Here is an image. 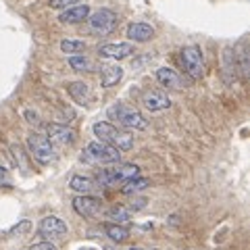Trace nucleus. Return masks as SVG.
<instances>
[{"instance_id": "obj_1", "label": "nucleus", "mask_w": 250, "mask_h": 250, "mask_svg": "<svg viewBox=\"0 0 250 250\" xmlns=\"http://www.w3.org/2000/svg\"><path fill=\"white\" fill-rule=\"evenodd\" d=\"M94 136L98 138V142H104V144H108V146H113V148H117L119 152L131 150V148H134V136H131L129 131L117 129L115 125L106 123V121L94 123Z\"/></svg>"}, {"instance_id": "obj_2", "label": "nucleus", "mask_w": 250, "mask_h": 250, "mask_svg": "<svg viewBox=\"0 0 250 250\" xmlns=\"http://www.w3.org/2000/svg\"><path fill=\"white\" fill-rule=\"evenodd\" d=\"M80 161L85 165H108V163H121V152L104 142H92L83 148Z\"/></svg>"}, {"instance_id": "obj_3", "label": "nucleus", "mask_w": 250, "mask_h": 250, "mask_svg": "<svg viewBox=\"0 0 250 250\" xmlns=\"http://www.w3.org/2000/svg\"><path fill=\"white\" fill-rule=\"evenodd\" d=\"M138 173H140L138 165H117V167H111V169L98 171V184L106 186V188H113L117 184H125V182H129V179L138 177Z\"/></svg>"}, {"instance_id": "obj_4", "label": "nucleus", "mask_w": 250, "mask_h": 250, "mask_svg": "<svg viewBox=\"0 0 250 250\" xmlns=\"http://www.w3.org/2000/svg\"><path fill=\"white\" fill-rule=\"evenodd\" d=\"M108 115L127 129H146L148 127V121L142 117V113H138L136 108H131L127 104H113L108 108Z\"/></svg>"}, {"instance_id": "obj_5", "label": "nucleus", "mask_w": 250, "mask_h": 250, "mask_svg": "<svg viewBox=\"0 0 250 250\" xmlns=\"http://www.w3.org/2000/svg\"><path fill=\"white\" fill-rule=\"evenodd\" d=\"M117 23H119V17H117V13L111 9H98L96 13L90 15V31L94 36L113 34Z\"/></svg>"}, {"instance_id": "obj_6", "label": "nucleus", "mask_w": 250, "mask_h": 250, "mask_svg": "<svg viewBox=\"0 0 250 250\" xmlns=\"http://www.w3.org/2000/svg\"><path fill=\"white\" fill-rule=\"evenodd\" d=\"M27 148H29V152L34 154V159L40 161V163H54L57 161V148L48 142L46 136L31 134L27 138Z\"/></svg>"}, {"instance_id": "obj_7", "label": "nucleus", "mask_w": 250, "mask_h": 250, "mask_svg": "<svg viewBox=\"0 0 250 250\" xmlns=\"http://www.w3.org/2000/svg\"><path fill=\"white\" fill-rule=\"evenodd\" d=\"M67 223L59 217H44L40 225H38V233L46 240V242H57L67 236Z\"/></svg>"}, {"instance_id": "obj_8", "label": "nucleus", "mask_w": 250, "mask_h": 250, "mask_svg": "<svg viewBox=\"0 0 250 250\" xmlns=\"http://www.w3.org/2000/svg\"><path fill=\"white\" fill-rule=\"evenodd\" d=\"M182 65L184 71L192 77V80H198L202 77V50L200 46H186L182 50Z\"/></svg>"}, {"instance_id": "obj_9", "label": "nucleus", "mask_w": 250, "mask_h": 250, "mask_svg": "<svg viewBox=\"0 0 250 250\" xmlns=\"http://www.w3.org/2000/svg\"><path fill=\"white\" fill-rule=\"evenodd\" d=\"M46 138L54 148H61V146H69L75 142V134L69 125H61V123H50L48 125V131H46Z\"/></svg>"}, {"instance_id": "obj_10", "label": "nucleus", "mask_w": 250, "mask_h": 250, "mask_svg": "<svg viewBox=\"0 0 250 250\" xmlns=\"http://www.w3.org/2000/svg\"><path fill=\"white\" fill-rule=\"evenodd\" d=\"M142 104H144L146 111L159 113V111H165V108L171 106V98L161 90H150L142 96Z\"/></svg>"}, {"instance_id": "obj_11", "label": "nucleus", "mask_w": 250, "mask_h": 250, "mask_svg": "<svg viewBox=\"0 0 250 250\" xmlns=\"http://www.w3.org/2000/svg\"><path fill=\"white\" fill-rule=\"evenodd\" d=\"M73 210H75L77 215L85 217V219L96 217L100 213V200L88 196V194H82V196H75L73 198Z\"/></svg>"}, {"instance_id": "obj_12", "label": "nucleus", "mask_w": 250, "mask_h": 250, "mask_svg": "<svg viewBox=\"0 0 250 250\" xmlns=\"http://www.w3.org/2000/svg\"><path fill=\"white\" fill-rule=\"evenodd\" d=\"M156 80H159L169 90H184L188 85V82L184 80V75H179L175 69H169V67L156 69Z\"/></svg>"}, {"instance_id": "obj_13", "label": "nucleus", "mask_w": 250, "mask_h": 250, "mask_svg": "<svg viewBox=\"0 0 250 250\" xmlns=\"http://www.w3.org/2000/svg\"><path fill=\"white\" fill-rule=\"evenodd\" d=\"M134 52V46L127 44V42H113V44H104L98 48V54L104 59H115V61H121V59H127L129 54Z\"/></svg>"}, {"instance_id": "obj_14", "label": "nucleus", "mask_w": 250, "mask_h": 250, "mask_svg": "<svg viewBox=\"0 0 250 250\" xmlns=\"http://www.w3.org/2000/svg\"><path fill=\"white\" fill-rule=\"evenodd\" d=\"M90 6H69V9H65V13L59 15V21L61 23H67V25H73V23H82L90 17Z\"/></svg>"}, {"instance_id": "obj_15", "label": "nucleus", "mask_w": 250, "mask_h": 250, "mask_svg": "<svg viewBox=\"0 0 250 250\" xmlns=\"http://www.w3.org/2000/svg\"><path fill=\"white\" fill-rule=\"evenodd\" d=\"M127 38L134 42H148L154 38V27L150 25V23H131V25L127 27Z\"/></svg>"}, {"instance_id": "obj_16", "label": "nucleus", "mask_w": 250, "mask_h": 250, "mask_svg": "<svg viewBox=\"0 0 250 250\" xmlns=\"http://www.w3.org/2000/svg\"><path fill=\"white\" fill-rule=\"evenodd\" d=\"M123 77V69L119 65H103L100 67V83L104 85V88H113L121 82Z\"/></svg>"}, {"instance_id": "obj_17", "label": "nucleus", "mask_w": 250, "mask_h": 250, "mask_svg": "<svg viewBox=\"0 0 250 250\" xmlns=\"http://www.w3.org/2000/svg\"><path fill=\"white\" fill-rule=\"evenodd\" d=\"M69 188L75 190V192H80V194H88V192L94 190V182L85 175H73L71 182H69Z\"/></svg>"}, {"instance_id": "obj_18", "label": "nucleus", "mask_w": 250, "mask_h": 250, "mask_svg": "<svg viewBox=\"0 0 250 250\" xmlns=\"http://www.w3.org/2000/svg\"><path fill=\"white\" fill-rule=\"evenodd\" d=\"M104 231L113 242H117V244H119V242H125L129 238V229L123 228V225H119V223H108L104 228Z\"/></svg>"}, {"instance_id": "obj_19", "label": "nucleus", "mask_w": 250, "mask_h": 250, "mask_svg": "<svg viewBox=\"0 0 250 250\" xmlns=\"http://www.w3.org/2000/svg\"><path fill=\"white\" fill-rule=\"evenodd\" d=\"M69 67H71L73 71H77V73H92L94 71L92 61L85 59V57H71L69 59Z\"/></svg>"}, {"instance_id": "obj_20", "label": "nucleus", "mask_w": 250, "mask_h": 250, "mask_svg": "<svg viewBox=\"0 0 250 250\" xmlns=\"http://www.w3.org/2000/svg\"><path fill=\"white\" fill-rule=\"evenodd\" d=\"M88 85H85L83 82H73L69 83V94L73 96V100H77V103H85L88 100Z\"/></svg>"}, {"instance_id": "obj_21", "label": "nucleus", "mask_w": 250, "mask_h": 250, "mask_svg": "<svg viewBox=\"0 0 250 250\" xmlns=\"http://www.w3.org/2000/svg\"><path fill=\"white\" fill-rule=\"evenodd\" d=\"M150 186V182L148 179H144V177H134V179H129V182H125L123 184V194H136V192H140V190H144V188H148Z\"/></svg>"}, {"instance_id": "obj_22", "label": "nucleus", "mask_w": 250, "mask_h": 250, "mask_svg": "<svg viewBox=\"0 0 250 250\" xmlns=\"http://www.w3.org/2000/svg\"><path fill=\"white\" fill-rule=\"evenodd\" d=\"M61 48H62V52H67V54L83 52L85 42H83V40H62V42H61Z\"/></svg>"}, {"instance_id": "obj_23", "label": "nucleus", "mask_w": 250, "mask_h": 250, "mask_svg": "<svg viewBox=\"0 0 250 250\" xmlns=\"http://www.w3.org/2000/svg\"><path fill=\"white\" fill-rule=\"evenodd\" d=\"M108 217H111L113 221H117V223L129 221V213H127V210H125L123 207H113V208H111V213H108Z\"/></svg>"}, {"instance_id": "obj_24", "label": "nucleus", "mask_w": 250, "mask_h": 250, "mask_svg": "<svg viewBox=\"0 0 250 250\" xmlns=\"http://www.w3.org/2000/svg\"><path fill=\"white\" fill-rule=\"evenodd\" d=\"M80 0H50L52 9H69V6H75Z\"/></svg>"}, {"instance_id": "obj_25", "label": "nucleus", "mask_w": 250, "mask_h": 250, "mask_svg": "<svg viewBox=\"0 0 250 250\" xmlns=\"http://www.w3.org/2000/svg\"><path fill=\"white\" fill-rule=\"evenodd\" d=\"M29 250H57V246L52 242H38V244H31Z\"/></svg>"}, {"instance_id": "obj_26", "label": "nucleus", "mask_w": 250, "mask_h": 250, "mask_svg": "<svg viewBox=\"0 0 250 250\" xmlns=\"http://www.w3.org/2000/svg\"><path fill=\"white\" fill-rule=\"evenodd\" d=\"M0 186H4V188L11 186V175H9V171H6L4 167H0Z\"/></svg>"}, {"instance_id": "obj_27", "label": "nucleus", "mask_w": 250, "mask_h": 250, "mask_svg": "<svg viewBox=\"0 0 250 250\" xmlns=\"http://www.w3.org/2000/svg\"><path fill=\"white\" fill-rule=\"evenodd\" d=\"M25 117H27V119H29L31 123H38V121H40V119H38L36 115H31V111H25Z\"/></svg>"}, {"instance_id": "obj_28", "label": "nucleus", "mask_w": 250, "mask_h": 250, "mask_svg": "<svg viewBox=\"0 0 250 250\" xmlns=\"http://www.w3.org/2000/svg\"><path fill=\"white\" fill-rule=\"evenodd\" d=\"M127 250H144V248H140V246H134V248H127Z\"/></svg>"}]
</instances>
